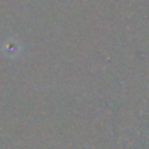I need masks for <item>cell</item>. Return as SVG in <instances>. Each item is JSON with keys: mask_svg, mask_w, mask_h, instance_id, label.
Segmentation results:
<instances>
[{"mask_svg": "<svg viewBox=\"0 0 149 149\" xmlns=\"http://www.w3.org/2000/svg\"><path fill=\"white\" fill-rule=\"evenodd\" d=\"M21 50V45L16 40H9L7 42H5L3 47H2V51L6 56L8 57H15L20 54Z\"/></svg>", "mask_w": 149, "mask_h": 149, "instance_id": "obj_1", "label": "cell"}]
</instances>
